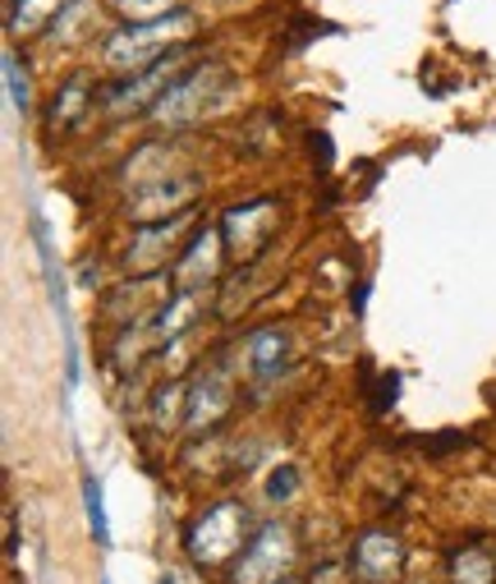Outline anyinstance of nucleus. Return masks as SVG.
<instances>
[{
  "label": "nucleus",
  "mask_w": 496,
  "mask_h": 584,
  "mask_svg": "<svg viewBox=\"0 0 496 584\" xmlns=\"http://www.w3.org/2000/svg\"><path fill=\"white\" fill-rule=\"evenodd\" d=\"M175 33H189V14H185V10L156 19V24H139V28L120 33V37L106 47V60H110V65H143L147 56H162V47H166Z\"/></svg>",
  "instance_id": "f257e3e1"
},
{
  "label": "nucleus",
  "mask_w": 496,
  "mask_h": 584,
  "mask_svg": "<svg viewBox=\"0 0 496 584\" xmlns=\"http://www.w3.org/2000/svg\"><path fill=\"white\" fill-rule=\"evenodd\" d=\"M239 534H244V511H239V506H216V511L202 515L198 529L189 534L193 557H202V561H221V557H231V552H235V544H239Z\"/></svg>",
  "instance_id": "f03ea898"
},
{
  "label": "nucleus",
  "mask_w": 496,
  "mask_h": 584,
  "mask_svg": "<svg viewBox=\"0 0 496 584\" xmlns=\"http://www.w3.org/2000/svg\"><path fill=\"white\" fill-rule=\"evenodd\" d=\"M170 70H175V56H162L147 74H139L133 83L116 87V93L106 97V110H110V116H129V110H139V106H147V102H162V97L170 93L166 83H175Z\"/></svg>",
  "instance_id": "7ed1b4c3"
},
{
  "label": "nucleus",
  "mask_w": 496,
  "mask_h": 584,
  "mask_svg": "<svg viewBox=\"0 0 496 584\" xmlns=\"http://www.w3.org/2000/svg\"><path fill=\"white\" fill-rule=\"evenodd\" d=\"M290 561V538L281 525H267L258 534V544L248 548V561L239 567V584H262V580H272L281 567Z\"/></svg>",
  "instance_id": "20e7f679"
},
{
  "label": "nucleus",
  "mask_w": 496,
  "mask_h": 584,
  "mask_svg": "<svg viewBox=\"0 0 496 584\" xmlns=\"http://www.w3.org/2000/svg\"><path fill=\"white\" fill-rule=\"evenodd\" d=\"M354 571L364 580H373V584L395 580V571H400V544L391 534H364V538H358V548H354Z\"/></svg>",
  "instance_id": "39448f33"
},
{
  "label": "nucleus",
  "mask_w": 496,
  "mask_h": 584,
  "mask_svg": "<svg viewBox=\"0 0 496 584\" xmlns=\"http://www.w3.org/2000/svg\"><path fill=\"white\" fill-rule=\"evenodd\" d=\"M179 231H185V217H170V221H162V226H139L133 249H129L133 272H152V267H162L170 258V244H175Z\"/></svg>",
  "instance_id": "423d86ee"
},
{
  "label": "nucleus",
  "mask_w": 496,
  "mask_h": 584,
  "mask_svg": "<svg viewBox=\"0 0 496 584\" xmlns=\"http://www.w3.org/2000/svg\"><path fill=\"white\" fill-rule=\"evenodd\" d=\"M208 93H212V70H193L189 79L170 83V93L156 102V116L162 120H189V116H198V106L208 102Z\"/></svg>",
  "instance_id": "0eeeda50"
},
{
  "label": "nucleus",
  "mask_w": 496,
  "mask_h": 584,
  "mask_svg": "<svg viewBox=\"0 0 496 584\" xmlns=\"http://www.w3.org/2000/svg\"><path fill=\"white\" fill-rule=\"evenodd\" d=\"M212 272H216V235L208 231V235H198V244H193L189 262H175V281L193 290L198 281H208Z\"/></svg>",
  "instance_id": "6e6552de"
},
{
  "label": "nucleus",
  "mask_w": 496,
  "mask_h": 584,
  "mask_svg": "<svg viewBox=\"0 0 496 584\" xmlns=\"http://www.w3.org/2000/svg\"><path fill=\"white\" fill-rule=\"evenodd\" d=\"M281 359H285V336L276 327H267L248 341V364H253V373H276Z\"/></svg>",
  "instance_id": "1a4fd4ad"
},
{
  "label": "nucleus",
  "mask_w": 496,
  "mask_h": 584,
  "mask_svg": "<svg viewBox=\"0 0 496 584\" xmlns=\"http://www.w3.org/2000/svg\"><path fill=\"white\" fill-rule=\"evenodd\" d=\"M496 567H492V557L479 552V548H469L456 557V584H492Z\"/></svg>",
  "instance_id": "9d476101"
},
{
  "label": "nucleus",
  "mask_w": 496,
  "mask_h": 584,
  "mask_svg": "<svg viewBox=\"0 0 496 584\" xmlns=\"http://www.w3.org/2000/svg\"><path fill=\"white\" fill-rule=\"evenodd\" d=\"M225 400H231V396H225V382L221 377H212L208 382V387H202L198 396H193V423H198V429H202V423H208V419H216L221 410H225Z\"/></svg>",
  "instance_id": "9b49d317"
},
{
  "label": "nucleus",
  "mask_w": 496,
  "mask_h": 584,
  "mask_svg": "<svg viewBox=\"0 0 496 584\" xmlns=\"http://www.w3.org/2000/svg\"><path fill=\"white\" fill-rule=\"evenodd\" d=\"M120 10L129 19H147V24H156V19H166L170 0H120Z\"/></svg>",
  "instance_id": "f8f14e48"
},
{
  "label": "nucleus",
  "mask_w": 496,
  "mask_h": 584,
  "mask_svg": "<svg viewBox=\"0 0 496 584\" xmlns=\"http://www.w3.org/2000/svg\"><path fill=\"white\" fill-rule=\"evenodd\" d=\"M179 198H189V185L179 179V185L166 194V189H156V194H147V198H139V212H162V208H170V203H179Z\"/></svg>",
  "instance_id": "ddd939ff"
},
{
  "label": "nucleus",
  "mask_w": 496,
  "mask_h": 584,
  "mask_svg": "<svg viewBox=\"0 0 496 584\" xmlns=\"http://www.w3.org/2000/svg\"><path fill=\"white\" fill-rule=\"evenodd\" d=\"M189 313H193V290H185V295L175 300V308H166V318H162V331H166V336H175L179 327L189 323Z\"/></svg>",
  "instance_id": "4468645a"
},
{
  "label": "nucleus",
  "mask_w": 496,
  "mask_h": 584,
  "mask_svg": "<svg viewBox=\"0 0 496 584\" xmlns=\"http://www.w3.org/2000/svg\"><path fill=\"white\" fill-rule=\"evenodd\" d=\"M83 93H87V83H83V79H74L70 87H64V93L56 97V120H74V116H79L74 106H79V97H83Z\"/></svg>",
  "instance_id": "2eb2a0df"
},
{
  "label": "nucleus",
  "mask_w": 496,
  "mask_h": 584,
  "mask_svg": "<svg viewBox=\"0 0 496 584\" xmlns=\"http://www.w3.org/2000/svg\"><path fill=\"white\" fill-rule=\"evenodd\" d=\"M5 70H10V97H14L19 110H24V106H28V83L19 79V56H14V51L5 56Z\"/></svg>",
  "instance_id": "dca6fc26"
},
{
  "label": "nucleus",
  "mask_w": 496,
  "mask_h": 584,
  "mask_svg": "<svg viewBox=\"0 0 496 584\" xmlns=\"http://www.w3.org/2000/svg\"><path fill=\"white\" fill-rule=\"evenodd\" d=\"M47 5H56V0H19V14H14V28L24 24V28H33L37 24V14L47 10Z\"/></svg>",
  "instance_id": "f3484780"
},
{
  "label": "nucleus",
  "mask_w": 496,
  "mask_h": 584,
  "mask_svg": "<svg viewBox=\"0 0 496 584\" xmlns=\"http://www.w3.org/2000/svg\"><path fill=\"white\" fill-rule=\"evenodd\" d=\"M267 492H272V502L290 498V492H295V469H276L272 483H267Z\"/></svg>",
  "instance_id": "a211bd4d"
},
{
  "label": "nucleus",
  "mask_w": 496,
  "mask_h": 584,
  "mask_svg": "<svg viewBox=\"0 0 496 584\" xmlns=\"http://www.w3.org/2000/svg\"><path fill=\"white\" fill-rule=\"evenodd\" d=\"M87 511H93L97 534H106V521H102V492H97V483H87Z\"/></svg>",
  "instance_id": "6ab92c4d"
},
{
  "label": "nucleus",
  "mask_w": 496,
  "mask_h": 584,
  "mask_svg": "<svg viewBox=\"0 0 496 584\" xmlns=\"http://www.w3.org/2000/svg\"><path fill=\"white\" fill-rule=\"evenodd\" d=\"M312 584H341V571H331V567H327L322 575H312Z\"/></svg>",
  "instance_id": "aec40b11"
},
{
  "label": "nucleus",
  "mask_w": 496,
  "mask_h": 584,
  "mask_svg": "<svg viewBox=\"0 0 496 584\" xmlns=\"http://www.w3.org/2000/svg\"><path fill=\"white\" fill-rule=\"evenodd\" d=\"M162 584H179V580H162Z\"/></svg>",
  "instance_id": "412c9836"
}]
</instances>
